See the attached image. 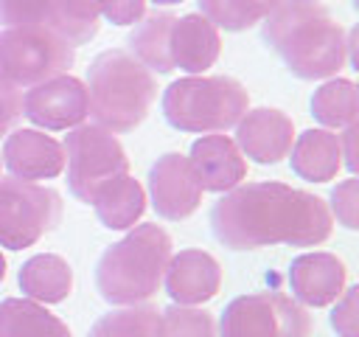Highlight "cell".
<instances>
[{"mask_svg": "<svg viewBox=\"0 0 359 337\" xmlns=\"http://www.w3.org/2000/svg\"><path fill=\"white\" fill-rule=\"evenodd\" d=\"M331 227L334 216L323 197L275 180L236 185L210 208V230L230 250L314 247L331 236Z\"/></svg>", "mask_w": 359, "mask_h": 337, "instance_id": "6da1fadb", "label": "cell"}, {"mask_svg": "<svg viewBox=\"0 0 359 337\" xmlns=\"http://www.w3.org/2000/svg\"><path fill=\"white\" fill-rule=\"evenodd\" d=\"M261 25L264 42L297 79H328L348 62V34L320 3L280 0Z\"/></svg>", "mask_w": 359, "mask_h": 337, "instance_id": "7a4b0ae2", "label": "cell"}, {"mask_svg": "<svg viewBox=\"0 0 359 337\" xmlns=\"http://www.w3.org/2000/svg\"><path fill=\"white\" fill-rule=\"evenodd\" d=\"M171 236L160 225H135L109 244L95 264V289L109 306L146 303L163 286V272L174 256Z\"/></svg>", "mask_w": 359, "mask_h": 337, "instance_id": "3957f363", "label": "cell"}, {"mask_svg": "<svg viewBox=\"0 0 359 337\" xmlns=\"http://www.w3.org/2000/svg\"><path fill=\"white\" fill-rule=\"evenodd\" d=\"M87 101L93 124L107 132H132L140 126L157 98V81L126 48L101 51L87 67Z\"/></svg>", "mask_w": 359, "mask_h": 337, "instance_id": "277c9868", "label": "cell"}, {"mask_svg": "<svg viewBox=\"0 0 359 337\" xmlns=\"http://www.w3.org/2000/svg\"><path fill=\"white\" fill-rule=\"evenodd\" d=\"M160 107L163 118L177 132L216 135L244 118L250 95L233 76H185L163 90Z\"/></svg>", "mask_w": 359, "mask_h": 337, "instance_id": "5b68a950", "label": "cell"}, {"mask_svg": "<svg viewBox=\"0 0 359 337\" xmlns=\"http://www.w3.org/2000/svg\"><path fill=\"white\" fill-rule=\"evenodd\" d=\"M62 149L67 163V191L79 202L93 205L101 188L129 174V157L121 140L98 124H79L70 129Z\"/></svg>", "mask_w": 359, "mask_h": 337, "instance_id": "8992f818", "label": "cell"}, {"mask_svg": "<svg viewBox=\"0 0 359 337\" xmlns=\"http://www.w3.org/2000/svg\"><path fill=\"white\" fill-rule=\"evenodd\" d=\"M76 48L48 25L0 28V73L17 87H34L70 73Z\"/></svg>", "mask_w": 359, "mask_h": 337, "instance_id": "52a82bcc", "label": "cell"}, {"mask_svg": "<svg viewBox=\"0 0 359 337\" xmlns=\"http://www.w3.org/2000/svg\"><path fill=\"white\" fill-rule=\"evenodd\" d=\"M311 315L286 292H247L233 298L216 337H309Z\"/></svg>", "mask_w": 359, "mask_h": 337, "instance_id": "ba28073f", "label": "cell"}, {"mask_svg": "<svg viewBox=\"0 0 359 337\" xmlns=\"http://www.w3.org/2000/svg\"><path fill=\"white\" fill-rule=\"evenodd\" d=\"M62 219V194L14 177L0 180V247L25 250Z\"/></svg>", "mask_w": 359, "mask_h": 337, "instance_id": "9c48e42d", "label": "cell"}, {"mask_svg": "<svg viewBox=\"0 0 359 337\" xmlns=\"http://www.w3.org/2000/svg\"><path fill=\"white\" fill-rule=\"evenodd\" d=\"M22 115L48 132H70L90 115L87 87L81 79L62 73L48 81H39L22 95Z\"/></svg>", "mask_w": 359, "mask_h": 337, "instance_id": "30bf717a", "label": "cell"}, {"mask_svg": "<svg viewBox=\"0 0 359 337\" xmlns=\"http://www.w3.org/2000/svg\"><path fill=\"white\" fill-rule=\"evenodd\" d=\"M149 199L157 216L168 222L188 219L202 202V185L188 154L165 152L149 168Z\"/></svg>", "mask_w": 359, "mask_h": 337, "instance_id": "8fae6325", "label": "cell"}, {"mask_svg": "<svg viewBox=\"0 0 359 337\" xmlns=\"http://www.w3.org/2000/svg\"><path fill=\"white\" fill-rule=\"evenodd\" d=\"M233 140L244 157H250L261 166H275L292 149L294 124L283 110L255 107V110H247L244 118L236 124Z\"/></svg>", "mask_w": 359, "mask_h": 337, "instance_id": "7c38bea8", "label": "cell"}, {"mask_svg": "<svg viewBox=\"0 0 359 337\" xmlns=\"http://www.w3.org/2000/svg\"><path fill=\"white\" fill-rule=\"evenodd\" d=\"M3 166L14 180L36 183V180H53L65 171V149L56 138L45 135L42 129H14L6 135Z\"/></svg>", "mask_w": 359, "mask_h": 337, "instance_id": "4fadbf2b", "label": "cell"}, {"mask_svg": "<svg viewBox=\"0 0 359 337\" xmlns=\"http://www.w3.org/2000/svg\"><path fill=\"white\" fill-rule=\"evenodd\" d=\"M163 286L177 306H202L222 289V267L208 250H180L171 256Z\"/></svg>", "mask_w": 359, "mask_h": 337, "instance_id": "5bb4252c", "label": "cell"}, {"mask_svg": "<svg viewBox=\"0 0 359 337\" xmlns=\"http://www.w3.org/2000/svg\"><path fill=\"white\" fill-rule=\"evenodd\" d=\"M289 286L303 306H331L348 286V270L334 253H300L289 267Z\"/></svg>", "mask_w": 359, "mask_h": 337, "instance_id": "9a60e30c", "label": "cell"}, {"mask_svg": "<svg viewBox=\"0 0 359 337\" xmlns=\"http://www.w3.org/2000/svg\"><path fill=\"white\" fill-rule=\"evenodd\" d=\"M188 160L196 171L202 191L227 194L230 188L241 185V180L247 177V157L241 154L236 140L222 132L196 138L191 143Z\"/></svg>", "mask_w": 359, "mask_h": 337, "instance_id": "2e32d148", "label": "cell"}, {"mask_svg": "<svg viewBox=\"0 0 359 337\" xmlns=\"http://www.w3.org/2000/svg\"><path fill=\"white\" fill-rule=\"evenodd\" d=\"M168 53H171L174 67L185 70L191 76H202L208 67L216 65V59L222 53L219 28L210 20H205L202 14H182L171 25Z\"/></svg>", "mask_w": 359, "mask_h": 337, "instance_id": "e0dca14e", "label": "cell"}, {"mask_svg": "<svg viewBox=\"0 0 359 337\" xmlns=\"http://www.w3.org/2000/svg\"><path fill=\"white\" fill-rule=\"evenodd\" d=\"M289 154L292 171L309 183H328L342 168L339 135L331 129H306L292 140Z\"/></svg>", "mask_w": 359, "mask_h": 337, "instance_id": "ac0fdd59", "label": "cell"}, {"mask_svg": "<svg viewBox=\"0 0 359 337\" xmlns=\"http://www.w3.org/2000/svg\"><path fill=\"white\" fill-rule=\"evenodd\" d=\"M17 284L36 303H62L73 292V270L56 253H36L20 267Z\"/></svg>", "mask_w": 359, "mask_h": 337, "instance_id": "d6986e66", "label": "cell"}, {"mask_svg": "<svg viewBox=\"0 0 359 337\" xmlns=\"http://www.w3.org/2000/svg\"><path fill=\"white\" fill-rule=\"evenodd\" d=\"M93 208L98 222L107 230H129L140 222L146 211V191L135 177L123 174L98 191V197L93 199Z\"/></svg>", "mask_w": 359, "mask_h": 337, "instance_id": "ffe728a7", "label": "cell"}, {"mask_svg": "<svg viewBox=\"0 0 359 337\" xmlns=\"http://www.w3.org/2000/svg\"><path fill=\"white\" fill-rule=\"evenodd\" d=\"M0 337H73L67 323L31 298L0 300Z\"/></svg>", "mask_w": 359, "mask_h": 337, "instance_id": "44dd1931", "label": "cell"}, {"mask_svg": "<svg viewBox=\"0 0 359 337\" xmlns=\"http://www.w3.org/2000/svg\"><path fill=\"white\" fill-rule=\"evenodd\" d=\"M174 14L171 11H151L143 14L137 20V25L132 28L126 45L129 53L151 73H171V53H168V37H171V25H174Z\"/></svg>", "mask_w": 359, "mask_h": 337, "instance_id": "7402d4cb", "label": "cell"}, {"mask_svg": "<svg viewBox=\"0 0 359 337\" xmlns=\"http://www.w3.org/2000/svg\"><path fill=\"white\" fill-rule=\"evenodd\" d=\"M311 115L325 129L353 126L359 118V95L351 79H328L311 95Z\"/></svg>", "mask_w": 359, "mask_h": 337, "instance_id": "603a6c76", "label": "cell"}, {"mask_svg": "<svg viewBox=\"0 0 359 337\" xmlns=\"http://www.w3.org/2000/svg\"><path fill=\"white\" fill-rule=\"evenodd\" d=\"M45 25L56 31L62 39H67L73 48L87 45L90 39H95L101 28V3L98 0H53Z\"/></svg>", "mask_w": 359, "mask_h": 337, "instance_id": "cb8c5ba5", "label": "cell"}, {"mask_svg": "<svg viewBox=\"0 0 359 337\" xmlns=\"http://www.w3.org/2000/svg\"><path fill=\"white\" fill-rule=\"evenodd\" d=\"M87 337H160V312L149 303L118 306L101 315Z\"/></svg>", "mask_w": 359, "mask_h": 337, "instance_id": "d4e9b609", "label": "cell"}, {"mask_svg": "<svg viewBox=\"0 0 359 337\" xmlns=\"http://www.w3.org/2000/svg\"><path fill=\"white\" fill-rule=\"evenodd\" d=\"M280 0H199V14L224 31H247L264 22Z\"/></svg>", "mask_w": 359, "mask_h": 337, "instance_id": "484cf974", "label": "cell"}, {"mask_svg": "<svg viewBox=\"0 0 359 337\" xmlns=\"http://www.w3.org/2000/svg\"><path fill=\"white\" fill-rule=\"evenodd\" d=\"M160 337H216V320L208 309L171 303L160 312Z\"/></svg>", "mask_w": 359, "mask_h": 337, "instance_id": "4316f807", "label": "cell"}, {"mask_svg": "<svg viewBox=\"0 0 359 337\" xmlns=\"http://www.w3.org/2000/svg\"><path fill=\"white\" fill-rule=\"evenodd\" d=\"M53 0H0V22L6 28L17 25H45Z\"/></svg>", "mask_w": 359, "mask_h": 337, "instance_id": "83f0119b", "label": "cell"}, {"mask_svg": "<svg viewBox=\"0 0 359 337\" xmlns=\"http://www.w3.org/2000/svg\"><path fill=\"white\" fill-rule=\"evenodd\" d=\"M328 211L348 230L359 227V180L356 177H348L331 188V208Z\"/></svg>", "mask_w": 359, "mask_h": 337, "instance_id": "f1b7e54d", "label": "cell"}, {"mask_svg": "<svg viewBox=\"0 0 359 337\" xmlns=\"http://www.w3.org/2000/svg\"><path fill=\"white\" fill-rule=\"evenodd\" d=\"M356 300H359V286H345V292L334 300L331 309V329L339 337H359V312H356Z\"/></svg>", "mask_w": 359, "mask_h": 337, "instance_id": "f546056e", "label": "cell"}, {"mask_svg": "<svg viewBox=\"0 0 359 337\" xmlns=\"http://www.w3.org/2000/svg\"><path fill=\"white\" fill-rule=\"evenodd\" d=\"M20 118H22V90L0 73V138L8 135Z\"/></svg>", "mask_w": 359, "mask_h": 337, "instance_id": "4dcf8cb0", "label": "cell"}, {"mask_svg": "<svg viewBox=\"0 0 359 337\" xmlns=\"http://www.w3.org/2000/svg\"><path fill=\"white\" fill-rule=\"evenodd\" d=\"M101 17L112 25H135L146 14V0H98Z\"/></svg>", "mask_w": 359, "mask_h": 337, "instance_id": "1f68e13d", "label": "cell"}, {"mask_svg": "<svg viewBox=\"0 0 359 337\" xmlns=\"http://www.w3.org/2000/svg\"><path fill=\"white\" fill-rule=\"evenodd\" d=\"M353 140H356V124L353 126H345L342 129V135H339V152H342V163L351 168V171H356V149H353Z\"/></svg>", "mask_w": 359, "mask_h": 337, "instance_id": "d6a6232c", "label": "cell"}, {"mask_svg": "<svg viewBox=\"0 0 359 337\" xmlns=\"http://www.w3.org/2000/svg\"><path fill=\"white\" fill-rule=\"evenodd\" d=\"M6 278V258H3V253H0V281Z\"/></svg>", "mask_w": 359, "mask_h": 337, "instance_id": "836d02e7", "label": "cell"}, {"mask_svg": "<svg viewBox=\"0 0 359 337\" xmlns=\"http://www.w3.org/2000/svg\"><path fill=\"white\" fill-rule=\"evenodd\" d=\"M157 6H174V3H182V0H154Z\"/></svg>", "mask_w": 359, "mask_h": 337, "instance_id": "e575fe53", "label": "cell"}, {"mask_svg": "<svg viewBox=\"0 0 359 337\" xmlns=\"http://www.w3.org/2000/svg\"><path fill=\"white\" fill-rule=\"evenodd\" d=\"M294 3H317V0H294Z\"/></svg>", "mask_w": 359, "mask_h": 337, "instance_id": "d590c367", "label": "cell"}, {"mask_svg": "<svg viewBox=\"0 0 359 337\" xmlns=\"http://www.w3.org/2000/svg\"><path fill=\"white\" fill-rule=\"evenodd\" d=\"M0 166H3V160H0Z\"/></svg>", "mask_w": 359, "mask_h": 337, "instance_id": "8d00e7d4", "label": "cell"}]
</instances>
